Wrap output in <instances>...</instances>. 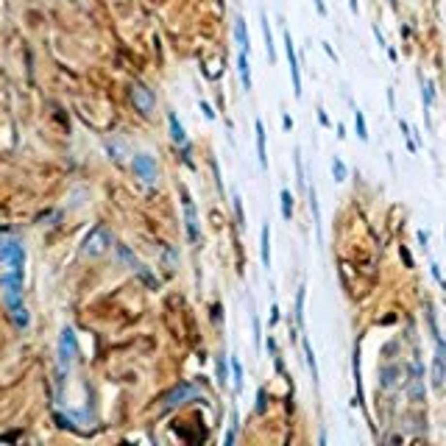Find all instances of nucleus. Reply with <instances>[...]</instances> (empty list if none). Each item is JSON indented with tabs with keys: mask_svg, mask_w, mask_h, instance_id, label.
Wrapping results in <instances>:
<instances>
[{
	"mask_svg": "<svg viewBox=\"0 0 446 446\" xmlns=\"http://www.w3.org/2000/svg\"><path fill=\"white\" fill-rule=\"evenodd\" d=\"M435 334V360H432V388H444L446 382V340L441 337V332Z\"/></svg>",
	"mask_w": 446,
	"mask_h": 446,
	"instance_id": "1",
	"label": "nucleus"
},
{
	"mask_svg": "<svg viewBox=\"0 0 446 446\" xmlns=\"http://www.w3.org/2000/svg\"><path fill=\"white\" fill-rule=\"evenodd\" d=\"M78 351V340H76V332L67 326L62 329V337H59V368H62V374H64L70 363H73V357Z\"/></svg>",
	"mask_w": 446,
	"mask_h": 446,
	"instance_id": "2",
	"label": "nucleus"
},
{
	"mask_svg": "<svg viewBox=\"0 0 446 446\" xmlns=\"http://www.w3.org/2000/svg\"><path fill=\"white\" fill-rule=\"evenodd\" d=\"M112 245V237H109V232L103 229V226H95L92 232L87 234V240H84V254H89V256H100L106 248Z\"/></svg>",
	"mask_w": 446,
	"mask_h": 446,
	"instance_id": "3",
	"label": "nucleus"
},
{
	"mask_svg": "<svg viewBox=\"0 0 446 446\" xmlns=\"http://www.w3.org/2000/svg\"><path fill=\"white\" fill-rule=\"evenodd\" d=\"M117 254H120L123 259L128 262V265H131V271H134V273H137L140 279H143L145 285H151V287H159V279H156L154 273H151V271H148V268H145L143 262H140V259H137V256H134L128 248H126V245H117Z\"/></svg>",
	"mask_w": 446,
	"mask_h": 446,
	"instance_id": "4",
	"label": "nucleus"
},
{
	"mask_svg": "<svg viewBox=\"0 0 446 446\" xmlns=\"http://www.w3.org/2000/svg\"><path fill=\"white\" fill-rule=\"evenodd\" d=\"M201 396V390L195 388V385H190V382H184V385H178V388H173L170 393L165 396V410H170V407H176V404H184V401L190 399H198Z\"/></svg>",
	"mask_w": 446,
	"mask_h": 446,
	"instance_id": "5",
	"label": "nucleus"
},
{
	"mask_svg": "<svg viewBox=\"0 0 446 446\" xmlns=\"http://www.w3.org/2000/svg\"><path fill=\"white\" fill-rule=\"evenodd\" d=\"M285 53H287V64H290V78H293V95L301 98V73H299V59H296V48H293L290 31H285Z\"/></svg>",
	"mask_w": 446,
	"mask_h": 446,
	"instance_id": "6",
	"label": "nucleus"
},
{
	"mask_svg": "<svg viewBox=\"0 0 446 446\" xmlns=\"http://www.w3.org/2000/svg\"><path fill=\"white\" fill-rule=\"evenodd\" d=\"M131 165H134V173L143 178L145 184H154L156 181V162L148 154H137Z\"/></svg>",
	"mask_w": 446,
	"mask_h": 446,
	"instance_id": "7",
	"label": "nucleus"
},
{
	"mask_svg": "<svg viewBox=\"0 0 446 446\" xmlns=\"http://www.w3.org/2000/svg\"><path fill=\"white\" fill-rule=\"evenodd\" d=\"M0 259H6L11 265V271H22V262H25V254L17 243H3L0 245Z\"/></svg>",
	"mask_w": 446,
	"mask_h": 446,
	"instance_id": "8",
	"label": "nucleus"
},
{
	"mask_svg": "<svg viewBox=\"0 0 446 446\" xmlns=\"http://www.w3.org/2000/svg\"><path fill=\"white\" fill-rule=\"evenodd\" d=\"M181 201H184V218H187V234L192 243H198V218H195V207H192V201H190L187 190H181Z\"/></svg>",
	"mask_w": 446,
	"mask_h": 446,
	"instance_id": "9",
	"label": "nucleus"
},
{
	"mask_svg": "<svg viewBox=\"0 0 446 446\" xmlns=\"http://www.w3.org/2000/svg\"><path fill=\"white\" fill-rule=\"evenodd\" d=\"M131 100H134V106L143 112V114H151V109H154V95H151L143 84H134V87H131Z\"/></svg>",
	"mask_w": 446,
	"mask_h": 446,
	"instance_id": "10",
	"label": "nucleus"
},
{
	"mask_svg": "<svg viewBox=\"0 0 446 446\" xmlns=\"http://www.w3.org/2000/svg\"><path fill=\"white\" fill-rule=\"evenodd\" d=\"M254 134H256V159H259V167L268 170V151H265V123L256 117L254 120Z\"/></svg>",
	"mask_w": 446,
	"mask_h": 446,
	"instance_id": "11",
	"label": "nucleus"
},
{
	"mask_svg": "<svg viewBox=\"0 0 446 446\" xmlns=\"http://www.w3.org/2000/svg\"><path fill=\"white\" fill-rule=\"evenodd\" d=\"M167 126H170V137L176 145H187V134H184V126L178 123L176 112H167Z\"/></svg>",
	"mask_w": 446,
	"mask_h": 446,
	"instance_id": "12",
	"label": "nucleus"
},
{
	"mask_svg": "<svg viewBox=\"0 0 446 446\" xmlns=\"http://www.w3.org/2000/svg\"><path fill=\"white\" fill-rule=\"evenodd\" d=\"M237 73H240L243 89L251 92V67H248V53H243V50H240V56H237Z\"/></svg>",
	"mask_w": 446,
	"mask_h": 446,
	"instance_id": "13",
	"label": "nucleus"
},
{
	"mask_svg": "<svg viewBox=\"0 0 446 446\" xmlns=\"http://www.w3.org/2000/svg\"><path fill=\"white\" fill-rule=\"evenodd\" d=\"M234 39H237V45H240V50H243V53H248V50H251V42H248V28H245V20H243V17H237V20H234Z\"/></svg>",
	"mask_w": 446,
	"mask_h": 446,
	"instance_id": "14",
	"label": "nucleus"
},
{
	"mask_svg": "<svg viewBox=\"0 0 446 446\" xmlns=\"http://www.w3.org/2000/svg\"><path fill=\"white\" fill-rule=\"evenodd\" d=\"M259 22H262V36H265L268 62L273 64V62H276V48H273V33H271V25H268V17H265V14H259Z\"/></svg>",
	"mask_w": 446,
	"mask_h": 446,
	"instance_id": "15",
	"label": "nucleus"
},
{
	"mask_svg": "<svg viewBox=\"0 0 446 446\" xmlns=\"http://www.w3.org/2000/svg\"><path fill=\"white\" fill-rule=\"evenodd\" d=\"M259 256H262V265L271 268V226H262V243H259Z\"/></svg>",
	"mask_w": 446,
	"mask_h": 446,
	"instance_id": "16",
	"label": "nucleus"
},
{
	"mask_svg": "<svg viewBox=\"0 0 446 446\" xmlns=\"http://www.w3.org/2000/svg\"><path fill=\"white\" fill-rule=\"evenodd\" d=\"M279 204H282V218L293 221V192L287 187H282V192H279Z\"/></svg>",
	"mask_w": 446,
	"mask_h": 446,
	"instance_id": "17",
	"label": "nucleus"
},
{
	"mask_svg": "<svg viewBox=\"0 0 446 446\" xmlns=\"http://www.w3.org/2000/svg\"><path fill=\"white\" fill-rule=\"evenodd\" d=\"M304 293H307V287H304V285H301L299 287V293H296V312H293V315H296V329H304Z\"/></svg>",
	"mask_w": 446,
	"mask_h": 446,
	"instance_id": "18",
	"label": "nucleus"
},
{
	"mask_svg": "<svg viewBox=\"0 0 446 446\" xmlns=\"http://www.w3.org/2000/svg\"><path fill=\"white\" fill-rule=\"evenodd\" d=\"M301 346H304V357H307V366H310V374H312V382L318 385V366H315V357H312V346L307 337H301Z\"/></svg>",
	"mask_w": 446,
	"mask_h": 446,
	"instance_id": "19",
	"label": "nucleus"
},
{
	"mask_svg": "<svg viewBox=\"0 0 446 446\" xmlns=\"http://www.w3.org/2000/svg\"><path fill=\"white\" fill-rule=\"evenodd\" d=\"M232 377H234V390L243 393V366H240L237 357H232Z\"/></svg>",
	"mask_w": 446,
	"mask_h": 446,
	"instance_id": "20",
	"label": "nucleus"
},
{
	"mask_svg": "<svg viewBox=\"0 0 446 446\" xmlns=\"http://www.w3.org/2000/svg\"><path fill=\"white\" fill-rule=\"evenodd\" d=\"M354 126H357V137L368 143V128H366V117H363V112H354Z\"/></svg>",
	"mask_w": 446,
	"mask_h": 446,
	"instance_id": "21",
	"label": "nucleus"
},
{
	"mask_svg": "<svg viewBox=\"0 0 446 446\" xmlns=\"http://www.w3.org/2000/svg\"><path fill=\"white\" fill-rule=\"evenodd\" d=\"M332 176H334V181H346V176H349V173H346V165L337 159V156L332 159Z\"/></svg>",
	"mask_w": 446,
	"mask_h": 446,
	"instance_id": "22",
	"label": "nucleus"
},
{
	"mask_svg": "<svg viewBox=\"0 0 446 446\" xmlns=\"http://www.w3.org/2000/svg\"><path fill=\"white\" fill-rule=\"evenodd\" d=\"M421 84H424V106L430 109L435 100V87H432V81H427V78H421Z\"/></svg>",
	"mask_w": 446,
	"mask_h": 446,
	"instance_id": "23",
	"label": "nucleus"
},
{
	"mask_svg": "<svg viewBox=\"0 0 446 446\" xmlns=\"http://www.w3.org/2000/svg\"><path fill=\"white\" fill-rule=\"evenodd\" d=\"M399 128H401V134H404V143H407V151H410V154H415V151H418V145L413 143V137H410V126H407L404 120H399Z\"/></svg>",
	"mask_w": 446,
	"mask_h": 446,
	"instance_id": "24",
	"label": "nucleus"
},
{
	"mask_svg": "<svg viewBox=\"0 0 446 446\" xmlns=\"http://www.w3.org/2000/svg\"><path fill=\"white\" fill-rule=\"evenodd\" d=\"M293 165H296V181H299V190H304V170H301V154H299V148L293 151Z\"/></svg>",
	"mask_w": 446,
	"mask_h": 446,
	"instance_id": "25",
	"label": "nucleus"
},
{
	"mask_svg": "<svg viewBox=\"0 0 446 446\" xmlns=\"http://www.w3.org/2000/svg\"><path fill=\"white\" fill-rule=\"evenodd\" d=\"M234 215H237V226H245V215H243V201H240V195H234Z\"/></svg>",
	"mask_w": 446,
	"mask_h": 446,
	"instance_id": "26",
	"label": "nucleus"
},
{
	"mask_svg": "<svg viewBox=\"0 0 446 446\" xmlns=\"http://www.w3.org/2000/svg\"><path fill=\"white\" fill-rule=\"evenodd\" d=\"M251 323H254V343L259 349V340H262V334H259V321H256V315H251Z\"/></svg>",
	"mask_w": 446,
	"mask_h": 446,
	"instance_id": "27",
	"label": "nucleus"
},
{
	"mask_svg": "<svg viewBox=\"0 0 446 446\" xmlns=\"http://www.w3.org/2000/svg\"><path fill=\"white\" fill-rule=\"evenodd\" d=\"M265 410V390H256V413Z\"/></svg>",
	"mask_w": 446,
	"mask_h": 446,
	"instance_id": "28",
	"label": "nucleus"
},
{
	"mask_svg": "<svg viewBox=\"0 0 446 446\" xmlns=\"http://www.w3.org/2000/svg\"><path fill=\"white\" fill-rule=\"evenodd\" d=\"M201 112L207 114V120H215V112H212V106L207 103V100H201Z\"/></svg>",
	"mask_w": 446,
	"mask_h": 446,
	"instance_id": "29",
	"label": "nucleus"
},
{
	"mask_svg": "<svg viewBox=\"0 0 446 446\" xmlns=\"http://www.w3.org/2000/svg\"><path fill=\"white\" fill-rule=\"evenodd\" d=\"M276 323H279V307L273 304V307H271V326H276Z\"/></svg>",
	"mask_w": 446,
	"mask_h": 446,
	"instance_id": "30",
	"label": "nucleus"
},
{
	"mask_svg": "<svg viewBox=\"0 0 446 446\" xmlns=\"http://www.w3.org/2000/svg\"><path fill=\"white\" fill-rule=\"evenodd\" d=\"M323 53L329 56L332 62H337V53H334V50H332V45H326V42H323Z\"/></svg>",
	"mask_w": 446,
	"mask_h": 446,
	"instance_id": "31",
	"label": "nucleus"
},
{
	"mask_svg": "<svg viewBox=\"0 0 446 446\" xmlns=\"http://www.w3.org/2000/svg\"><path fill=\"white\" fill-rule=\"evenodd\" d=\"M315 3V11L321 14V17H326V6H323V0H312Z\"/></svg>",
	"mask_w": 446,
	"mask_h": 446,
	"instance_id": "32",
	"label": "nucleus"
},
{
	"mask_svg": "<svg viewBox=\"0 0 446 446\" xmlns=\"http://www.w3.org/2000/svg\"><path fill=\"white\" fill-rule=\"evenodd\" d=\"M318 120H321V126H329V117H326V112L318 109Z\"/></svg>",
	"mask_w": 446,
	"mask_h": 446,
	"instance_id": "33",
	"label": "nucleus"
},
{
	"mask_svg": "<svg viewBox=\"0 0 446 446\" xmlns=\"http://www.w3.org/2000/svg\"><path fill=\"white\" fill-rule=\"evenodd\" d=\"M418 243H421L424 248H427V232H418Z\"/></svg>",
	"mask_w": 446,
	"mask_h": 446,
	"instance_id": "34",
	"label": "nucleus"
},
{
	"mask_svg": "<svg viewBox=\"0 0 446 446\" xmlns=\"http://www.w3.org/2000/svg\"><path fill=\"white\" fill-rule=\"evenodd\" d=\"M349 6H351V11H354V14H360V6H357V0H349Z\"/></svg>",
	"mask_w": 446,
	"mask_h": 446,
	"instance_id": "35",
	"label": "nucleus"
}]
</instances>
